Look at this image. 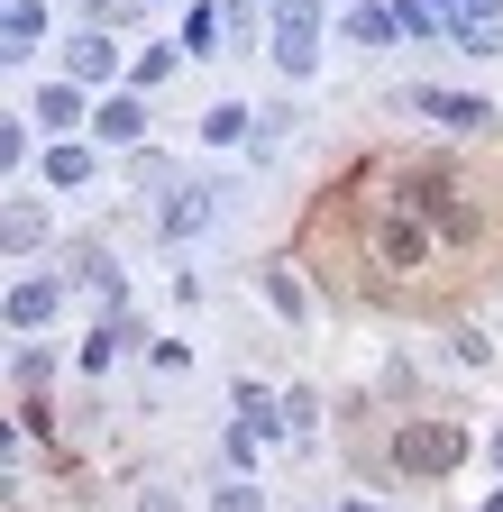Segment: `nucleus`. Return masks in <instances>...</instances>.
Here are the masks:
<instances>
[]
</instances>
